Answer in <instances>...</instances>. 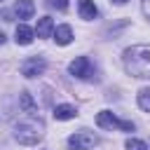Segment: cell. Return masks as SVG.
Here are the masks:
<instances>
[{
    "label": "cell",
    "instance_id": "6da1fadb",
    "mask_svg": "<svg viewBox=\"0 0 150 150\" xmlns=\"http://www.w3.org/2000/svg\"><path fill=\"white\" fill-rule=\"evenodd\" d=\"M124 68L134 77H150V47L148 45H136L124 49Z\"/></svg>",
    "mask_w": 150,
    "mask_h": 150
},
{
    "label": "cell",
    "instance_id": "7a4b0ae2",
    "mask_svg": "<svg viewBox=\"0 0 150 150\" xmlns=\"http://www.w3.org/2000/svg\"><path fill=\"white\" fill-rule=\"evenodd\" d=\"M40 129H42V127H40V124H35V122H30V124L19 122V124H16L14 136H16V141H19V143L33 145V143H38V141L42 138V131H40Z\"/></svg>",
    "mask_w": 150,
    "mask_h": 150
},
{
    "label": "cell",
    "instance_id": "3957f363",
    "mask_svg": "<svg viewBox=\"0 0 150 150\" xmlns=\"http://www.w3.org/2000/svg\"><path fill=\"white\" fill-rule=\"evenodd\" d=\"M96 124H98L101 129H108V131H112V129H127V131H134V124H131V122L117 120L110 110H101V112L96 115Z\"/></svg>",
    "mask_w": 150,
    "mask_h": 150
},
{
    "label": "cell",
    "instance_id": "277c9868",
    "mask_svg": "<svg viewBox=\"0 0 150 150\" xmlns=\"http://www.w3.org/2000/svg\"><path fill=\"white\" fill-rule=\"evenodd\" d=\"M98 143V138L91 134V131H77L68 138V145L70 150H91L94 145Z\"/></svg>",
    "mask_w": 150,
    "mask_h": 150
},
{
    "label": "cell",
    "instance_id": "5b68a950",
    "mask_svg": "<svg viewBox=\"0 0 150 150\" xmlns=\"http://www.w3.org/2000/svg\"><path fill=\"white\" fill-rule=\"evenodd\" d=\"M68 70H70V75H75V77H80V80H89V77H91V73H94L91 61H89L87 56H77L75 61H70Z\"/></svg>",
    "mask_w": 150,
    "mask_h": 150
},
{
    "label": "cell",
    "instance_id": "8992f818",
    "mask_svg": "<svg viewBox=\"0 0 150 150\" xmlns=\"http://www.w3.org/2000/svg\"><path fill=\"white\" fill-rule=\"evenodd\" d=\"M42 73H45V59L33 56V59H26V61L21 63V75H23V77H38V75H42Z\"/></svg>",
    "mask_w": 150,
    "mask_h": 150
},
{
    "label": "cell",
    "instance_id": "52a82bcc",
    "mask_svg": "<svg viewBox=\"0 0 150 150\" xmlns=\"http://www.w3.org/2000/svg\"><path fill=\"white\" fill-rule=\"evenodd\" d=\"M14 14H16L19 19H30V16L35 14V5H33V0H19V2L14 5Z\"/></svg>",
    "mask_w": 150,
    "mask_h": 150
},
{
    "label": "cell",
    "instance_id": "ba28073f",
    "mask_svg": "<svg viewBox=\"0 0 150 150\" xmlns=\"http://www.w3.org/2000/svg\"><path fill=\"white\" fill-rule=\"evenodd\" d=\"M77 9H80V16L87 19V21H91V19L98 16V9H96V5H94L91 0H80V2H77Z\"/></svg>",
    "mask_w": 150,
    "mask_h": 150
},
{
    "label": "cell",
    "instance_id": "9c48e42d",
    "mask_svg": "<svg viewBox=\"0 0 150 150\" xmlns=\"http://www.w3.org/2000/svg\"><path fill=\"white\" fill-rule=\"evenodd\" d=\"M54 40H56V45H61V47L70 45V42H73V30H70V26H59V28H54Z\"/></svg>",
    "mask_w": 150,
    "mask_h": 150
},
{
    "label": "cell",
    "instance_id": "30bf717a",
    "mask_svg": "<svg viewBox=\"0 0 150 150\" xmlns=\"http://www.w3.org/2000/svg\"><path fill=\"white\" fill-rule=\"evenodd\" d=\"M52 30H54V21H52V16H42V19H38V28H35V35H38V38H49Z\"/></svg>",
    "mask_w": 150,
    "mask_h": 150
},
{
    "label": "cell",
    "instance_id": "8fae6325",
    "mask_svg": "<svg viewBox=\"0 0 150 150\" xmlns=\"http://www.w3.org/2000/svg\"><path fill=\"white\" fill-rule=\"evenodd\" d=\"M33 35H35V30H30L26 23L16 26V33H14V38H16V45H30V42H33Z\"/></svg>",
    "mask_w": 150,
    "mask_h": 150
},
{
    "label": "cell",
    "instance_id": "7c38bea8",
    "mask_svg": "<svg viewBox=\"0 0 150 150\" xmlns=\"http://www.w3.org/2000/svg\"><path fill=\"white\" fill-rule=\"evenodd\" d=\"M77 115V110H75V105H68V103H61V105H56L54 108V117L56 120H73Z\"/></svg>",
    "mask_w": 150,
    "mask_h": 150
},
{
    "label": "cell",
    "instance_id": "4fadbf2b",
    "mask_svg": "<svg viewBox=\"0 0 150 150\" xmlns=\"http://www.w3.org/2000/svg\"><path fill=\"white\" fill-rule=\"evenodd\" d=\"M19 105H21L28 115H38V105H35V101L30 98L28 91H21V94H19Z\"/></svg>",
    "mask_w": 150,
    "mask_h": 150
},
{
    "label": "cell",
    "instance_id": "5bb4252c",
    "mask_svg": "<svg viewBox=\"0 0 150 150\" xmlns=\"http://www.w3.org/2000/svg\"><path fill=\"white\" fill-rule=\"evenodd\" d=\"M138 105H141L145 112H150V87H143V89L138 91Z\"/></svg>",
    "mask_w": 150,
    "mask_h": 150
},
{
    "label": "cell",
    "instance_id": "9a60e30c",
    "mask_svg": "<svg viewBox=\"0 0 150 150\" xmlns=\"http://www.w3.org/2000/svg\"><path fill=\"white\" fill-rule=\"evenodd\" d=\"M124 148H127V150H148V145H145L143 141H138V138H129V141L124 143Z\"/></svg>",
    "mask_w": 150,
    "mask_h": 150
},
{
    "label": "cell",
    "instance_id": "2e32d148",
    "mask_svg": "<svg viewBox=\"0 0 150 150\" xmlns=\"http://www.w3.org/2000/svg\"><path fill=\"white\" fill-rule=\"evenodd\" d=\"M52 5H54L56 9H61V12L68 9V0H52Z\"/></svg>",
    "mask_w": 150,
    "mask_h": 150
},
{
    "label": "cell",
    "instance_id": "e0dca14e",
    "mask_svg": "<svg viewBox=\"0 0 150 150\" xmlns=\"http://www.w3.org/2000/svg\"><path fill=\"white\" fill-rule=\"evenodd\" d=\"M141 7H143V14L150 19V0H141Z\"/></svg>",
    "mask_w": 150,
    "mask_h": 150
},
{
    "label": "cell",
    "instance_id": "ac0fdd59",
    "mask_svg": "<svg viewBox=\"0 0 150 150\" xmlns=\"http://www.w3.org/2000/svg\"><path fill=\"white\" fill-rule=\"evenodd\" d=\"M115 5H124V2H129V0H112Z\"/></svg>",
    "mask_w": 150,
    "mask_h": 150
},
{
    "label": "cell",
    "instance_id": "d6986e66",
    "mask_svg": "<svg viewBox=\"0 0 150 150\" xmlns=\"http://www.w3.org/2000/svg\"><path fill=\"white\" fill-rule=\"evenodd\" d=\"M2 42H5V35H2V33H0V45H2Z\"/></svg>",
    "mask_w": 150,
    "mask_h": 150
},
{
    "label": "cell",
    "instance_id": "ffe728a7",
    "mask_svg": "<svg viewBox=\"0 0 150 150\" xmlns=\"http://www.w3.org/2000/svg\"><path fill=\"white\" fill-rule=\"evenodd\" d=\"M0 2H2V0H0Z\"/></svg>",
    "mask_w": 150,
    "mask_h": 150
}]
</instances>
